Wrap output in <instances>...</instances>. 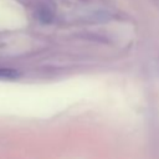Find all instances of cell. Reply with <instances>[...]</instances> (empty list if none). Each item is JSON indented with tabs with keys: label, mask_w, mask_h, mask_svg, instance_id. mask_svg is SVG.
Instances as JSON below:
<instances>
[{
	"label": "cell",
	"mask_w": 159,
	"mask_h": 159,
	"mask_svg": "<svg viewBox=\"0 0 159 159\" xmlns=\"http://www.w3.org/2000/svg\"><path fill=\"white\" fill-rule=\"evenodd\" d=\"M20 77V72L15 68L0 67V78L1 80H15Z\"/></svg>",
	"instance_id": "1"
}]
</instances>
